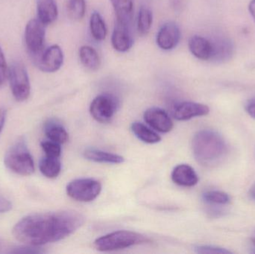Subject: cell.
<instances>
[{
    "label": "cell",
    "mask_w": 255,
    "mask_h": 254,
    "mask_svg": "<svg viewBox=\"0 0 255 254\" xmlns=\"http://www.w3.org/2000/svg\"><path fill=\"white\" fill-rule=\"evenodd\" d=\"M101 191V183L91 178L76 179L70 182L67 186L68 196L81 202L94 201Z\"/></svg>",
    "instance_id": "52a82bcc"
},
{
    "label": "cell",
    "mask_w": 255,
    "mask_h": 254,
    "mask_svg": "<svg viewBox=\"0 0 255 254\" xmlns=\"http://www.w3.org/2000/svg\"><path fill=\"white\" fill-rule=\"evenodd\" d=\"M7 74H8V69L7 67L2 49L0 46V86H1L5 82Z\"/></svg>",
    "instance_id": "f546056e"
},
{
    "label": "cell",
    "mask_w": 255,
    "mask_h": 254,
    "mask_svg": "<svg viewBox=\"0 0 255 254\" xmlns=\"http://www.w3.org/2000/svg\"><path fill=\"white\" fill-rule=\"evenodd\" d=\"M153 16L148 7H141L138 14L137 28L141 35H146L152 25Z\"/></svg>",
    "instance_id": "484cf974"
},
{
    "label": "cell",
    "mask_w": 255,
    "mask_h": 254,
    "mask_svg": "<svg viewBox=\"0 0 255 254\" xmlns=\"http://www.w3.org/2000/svg\"><path fill=\"white\" fill-rule=\"evenodd\" d=\"M189 49L191 53L202 61L212 60L214 57V45L205 37L194 35L189 40Z\"/></svg>",
    "instance_id": "5bb4252c"
},
{
    "label": "cell",
    "mask_w": 255,
    "mask_h": 254,
    "mask_svg": "<svg viewBox=\"0 0 255 254\" xmlns=\"http://www.w3.org/2000/svg\"><path fill=\"white\" fill-rule=\"evenodd\" d=\"M84 157L88 161L101 164H119L125 161L124 157L121 155L93 149H87L84 152Z\"/></svg>",
    "instance_id": "e0dca14e"
},
{
    "label": "cell",
    "mask_w": 255,
    "mask_h": 254,
    "mask_svg": "<svg viewBox=\"0 0 255 254\" xmlns=\"http://www.w3.org/2000/svg\"><path fill=\"white\" fill-rule=\"evenodd\" d=\"M44 132L49 140L60 145L65 143L69 139V134L65 128L55 120H49L46 122Z\"/></svg>",
    "instance_id": "d6986e66"
},
{
    "label": "cell",
    "mask_w": 255,
    "mask_h": 254,
    "mask_svg": "<svg viewBox=\"0 0 255 254\" xmlns=\"http://www.w3.org/2000/svg\"><path fill=\"white\" fill-rule=\"evenodd\" d=\"M46 25L39 19L28 21L25 28L24 39L27 50L34 60L44 50Z\"/></svg>",
    "instance_id": "8992f818"
},
{
    "label": "cell",
    "mask_w": 255,
    "mask_h": 254,
    "mask_svg": "<svg viewBox=\"0 0 255 254\" xmlns=\"http://www.w3.org/2000/svg\"><path fill=\"white\" fill-rule=\"evenodd\" d=\"M130 25L117 21L112 34V42L113 47L118 52H127L133 46V40Z\"/></svg>",
    "instance_id": "7c38bea8"
},
{
    "label": "cell",
    "mask_w": 255,
    "mask_h": 254,
    "mask_svg": "<svg viewBox=\"0 0 255 254\" xmlns=\"http://www.w3.org/2000/svg\"><path fill=\"white\" fill-rule=\"evenodd\" d=\"M37 19L44 25L52 23L58 18V10L55 0H37Z\"/></svg>",
    "instance_id": "2e32d148"
},
{
    "label": "cell",
    "mask_w": 255,
    "mask_h": 254,
    "mask_svg": "<svg viewBox=\"0 0 255 254\" xmlns=\"http://www.w3.org/2000/svg\"><path fill=\"white\" fill-rule=\"evenodd\" d=\"M6 120V110L4 109L0 108V134L4 128Z\"/></svg>",
    "instance_id": "836d02e7"
},
{
    "label": "cell",
    "mask_w": 255,
    "mask_h": 254,
    "mask_svg": "<svg viewBox=\"0 0 255 254\" xmlns=\"http://www.w3.org/2000/svg\"><path fill=\"white\" fill-rule=\"evenodd\" d=\"M193 155L202 165H211L223 158L226 144L221 134L213 130H202L195 134L192 141Z\"/></svg>",
    "instance_id": "7a4b0ae2"
},
{
    "label": "cell",
    "mask_w": 255,
    "mask_h": 254,
    "mask_svg": "<svg viewBox=\"0 0 255 254\" xmlns=\"http://www.w3.org/2000/svg\"><path fill=\"white\" fill-rule=\"evenodd\" d=\"M202 198L211 205H226L231 201L229 195L222 191H208L202 195Z\"/></svg>",
    "instance_id": "4316f807"
},
{
    "label": "cell",
    "mask_w": 255,
    "mask_h": 254,
    "mask_svg": "<svg viewBox=\"0 0 255 254\" xmlns=\"http://www.w3.org/2000/svg\"><path fill=\"white\" fill-rule=\"evenodd\" d=\"M246 110L250 116L255 119V97L249 100L246 105Z\"/></svg>",
    "instance_id": "d6a6232c"
},
{
    "label": "cell",
    "mask_w": 255,
    "mask_h": 254,
    "mask_svg": "<svg viewBox=\"0 0 255 254\" xmlns=\"http://www.w3.org/2000/svg\"><path fill=\"white\" fill-rule=\"evenodd\" d=\"M40 146L46 156L56 158H59L61 156V148L58 143L49 140V141L42 142Z\"/></svg>",
    "instance_id": "83f0119b"
},
{
    "label": "cell",
    "mask_w": 255,
    "mask_h": 254,
    "mask_svg": "<svg viewBox=\"0 0 255 254\" xmlns=\"http://www.w3.org/2000/svg\"><path fill=\"white\" fill-rule=\"evenodd\" d=\"M36 246H28L24 247L14 248L13 250L10 251L11 254H41L43 253V251L39 248H35Z\"/></svg>",
    "instance_id": "4dcf8cb0"
},
{
    "label": "cell",
    "mask_w": 255,
    "mask_h": 254,
    "mask_svg": "<svg viewBox=\"0 0 255 254\" xmlns=\"http://www.w3.org/2000/svg\"><path fill=\"white\" fill-rule=\"evenodd\" d=\"M181 39L179 27L173 22L162 25L157 34V44L163 50H171L176 47Z\"/></svg>",
    "instance_id": "30bf717a"
},
{
    "label": "cell",
    "mask_w": 255,
    "mask_h": 254,
    "mask_svg": "<svg viewBox=\"0 0 255 254\" xmlns=\"http://www.w3.org/2000/svg\"><path fill=\"white\" fill-rule=\"evenodd\" d=\"M210 109L205 104L185 101L176 106L174 110V117L178 121H187L198 116H206Z\"/></svg>",
    "instance_id": "4fadbf2b"
},
{
    "label": "cell",
    "mask_w": 255,
    "mask_h": 254,
    "mask_svg": "<svg viewBox=\"0 0 255 254\" xmlns=\"http://www.w3.org/2000/svg\"><path fill=\"white\" fill-rule=\"evenodd\" d=\"M249 10H250V13H251L252 16L255 21V0H252L250 1Z\"/></svg>",
    "instance_id": "e575fe53"
},
{
    "label": "cell",
    "mask_w": 255,
    "mask_h": 254,
    "mask_svg": "<svg viewBox=\"0 0 255 254\" xmlns=\"http://www.w3.org/2000/svg\"><path fill=\"white\" fill-rule=\"evenodd\" d=\"M131 131L139 140L148 144H154L161 140L158 134L141 122H133L131 125Z\"/></svg>",
    "instance_id": "603a6c76"
},
{
    "label": "cell",
    "mask_w": 255,
    "mask_h": 254,
    "mask_svg": "<svg viewBox=\"0 0 255 254\" xmlns=\"http://www.w3.org/2000/svg\"><path fill=\"white\" fill-rule=\"evenodd\" d=\"M149 241L142 234L133 231H118L97 239L94 242V247L99 252H115L149 243Z\"/></svg>",
    "instance_id": "277c9868"
},
{
    "label": "cell",
    "mask_w": 255,
    "mask_h": 254,
    "mask_svg": "<svg viewBox=\"0 0 255 254\" xmlns=\"http://www.w3.org/2000/svg\"><path fill=\"white\" fill-rule=\"evenodd\" d=\"M172 181L181 186L192 187L197 184L199 182V177L193 167L187 164H181L177 166L172 174Z\"/></svg>",
    "instance_id": "9a60e30c"
},
{
    "label": "cell",
    "mask_w": 255,
    "mask_h": 254,
    "mask_svg": "<svg viewBox=\"0 0 255 254\" xmlns=\"http://www.w3.org/2000/svg\"><path fill=\"white\" fill-rule=\"evenodd\" d=\"M118 109V101L109 94H102L93 100L90 107L91 116L100 122H107L113 118Z\"/></svg>",
    "instance_id": "ba28073f"
},
{
    "label": "cell",
    "mask_w": 255,
    "mask_h": 254,
    "mask_svg": "<svg viewBox=\"0 0 255 254\" xmlns=\"http://www.w3.org/2000/svg\"><path fill=\"white\" fill-rule=\"evenodd\" d=\"M10 89L15 99L24 101L31 92L29 77L25 66L20 62H15L9 67L7 74Z\"/></svg>",
    "instance_id": "5b68a950"
},
{
    "label": "cell",
    "mask_w": 255,
    "mask_h": 254,
    "mask_svg": "<svg viewBox=\"0 0 255 254\" xmlns=\"http://www.w3.org/2000/svg\"><path fill=\"white\" fill-rule=\"evenodd\" d=\"M34 61L41 71L55 73L61 68L64 62L62 49L58 45L49 46Z\"/></svg>",
    "instance_id": "9c48e42d"
},
{
    "label": "cell",
    "mask_w": 255,
    "mask_h": 254,
    "mask_svg": "<svg viewBox=\"0 0 255 254\" xmlns=\"http://www.w3.org/2000/svg\"><path fill=\"white\" fill-rule=\"evenodd\" d=\"M79 58L84 67L89 70H98L101 64L100 55L95 49L89 46H83L79 49Z\"/></svg>",
    "instance_id": "44dd1931"
},
{
    "label": "cell",
    "mask_w": 255,
    "mask_h": 254,
    "mask_svg": "<svg viewBox=\"0 0 255 254\" xmlns=\"http://www.w3.org/2000/svg\"><path fill=\"white\" fill-rule=\"evenodd\" d=\"M12 209V204L8 199L0 196V213H7Z\"/></svg>",
    "instance_id": "1f68e13d"
},
{
    "label": "cell",
    "mask_w": 255,
    "mask_h": 254,
    "mask_svg": "<svg viewBox=\"0 0 255 254\" xmlns=\"http://www.w3.org/2000/svg\"><path fill=\"white\" fill-rule=\"evenodd\" d=\"M67 12L72 20L79 21L83 19L86 12L85 0H68Z\"/></svg>",
    "instance_id": "d4e9b609"
},
{
    "label": "cell",
    "mask_w": 255,
    "mask_h": 254,
    "mask_svg": "<svg viewBox=\"0 0 255 254\" xmlns=\"http://www.w3.org/2000/svg\"><path fill=\"white\" fill-rule=\"evenodd\" d=\"M85 222L78 212L70 210L34 213L22 218L13 227L12 234L28 246H44L67 238Z\"/></svg>",
    "instance_id": "6da1fadb"
},
{
    "label": "cell",
    "mask_w": 255,
    "mask_h": 254,
    "mask_svg": "<svg viewBox=\"0 0 255 254\" xmlns=\"http://www.w3.org/2000/svg\"><path fill=\"white\" fill-rule=\"evenodd\" d=\"M252 241H253V245H254V246L255 247V238L253 239V240H252Z\"/></svg>",
    "instance_id": "8d00e7d4"
},
{
    "label": "cell",
    "mask_w": 255,
    "mask_h": 254,
    "mask_svg": "<svg viewBox=\"0 0 255 254\" xmlns=\"http://www.w3.org/2000/svg\"><path fill=\"white\" fill-rule=\"evenodd\" d=\"M250 196L253 198V199H254L255 201V183L252 186L251 189H250Z\"/></svg>",
    "instance_id": "d590c367"
},
{
    "label": "cell",
    "mask_w": 255,
    "mask_h": 254,
    "mask_svg": "<svg viewBox=\"0 0 255 254\" xmlns=\"http://www.w3.org/2000/svg\"><path fill=\"white\" fill-rule=\"evenodd\" d=\"M39 169L45 177L51 179L55 178L61 172V161L58 158L45 156L40 160Z\"/></svg>",
    "instance_id": "7402d4cb"
},
{
    "label": "cell",
    "mask_w": 255,
    "mask_h": 254,
    "mask_svg": "<svg viewBox=\"0 0 255 254\" xmlns=\"http://www.w3.org/2000/svg\"><path fill=\"white\" fill-rule=\"evenodd\" d=\"M4 163L10 171L19 175L30 176L34 172V163L23 138L15 142L6 152Z\"/></svg>",
    "instance_id": "3957f363"
},
{
    "label": "cell",
    "mask_w": 255,
    "mask_h": 254,
    "mask_svg": "<svg viewBox=\"0 0 255 254\" xmlns=\"http://www.w3.org/2000/svg\"><path fill=\"white\" fill-rule=\"evenodd\" d=\"M144 119L149 126L159 132L168 133L173 128V122L169 115L159 107H151L145 110Z\"/></svg>",
    "instance_id": "8fae6325"
},
{
    "label": "cell",
    "mask_w": 255,
    "mask_h": 254,
    "mask_svg": "<svg viewBox=\"0 0 255 254\" xmlns=\"http://www.w3.org/2000/svg\"><path fill=\"white\" fill-rule=\"evenodd\" d=\"M194 249L195 252L198 254H232V252L227 249L218 247V246H208V245L197 246Z\"/></svg>",
    "instance_id": "f1b7e54d"
},
{
    "label": "cell",
    "mask_w": 255,
    "mask_h": 254,
    "mask_svg": "<svg viewBox=\"0 0 255 254\" xmlns=\"http://www.w3.org/2000/svg\"><path fill=\"white\" fill-rule=\"evenodd\" d=\"M212 43L214 45V57L212 60L219 62H226L232 58L234 54V46L230 40L223 37Z\"/></svg>",
    "instance_id": "ffe728a7"
},
{
    "label": "cell",
    "mask_w": 255,
    "mask_h": 254,
    "mask_svg": "<svg viewBox=\"0 0 255 254\" xmlns=\"http://www.w3.org/2000/svg\"><path fill=\"white\" fill-rule=\"evenodd\" d=\"M91 32L94 39L99 41L105 40L107 35V27L104 19L98 12H94L90 20Z\"/></svg>",
    "instance_id": "cb8c5ba5"
},
{
    "label": "cell",
    "mask_w": 255,
    "mask_h": 254,
    "mask_svg": "<svg viewBox=\"0 0 255 254\" xmlns=\"http://www.w3.org/2000/svg\"><path fill=\"white\" fill-rule=\"evenodd\" d=\"M111 1L116 13L117 21L130 24L133 16V0H111Z\"/></svg>",
    "instance_id": "ac0fdd59"
}]
</instances>
